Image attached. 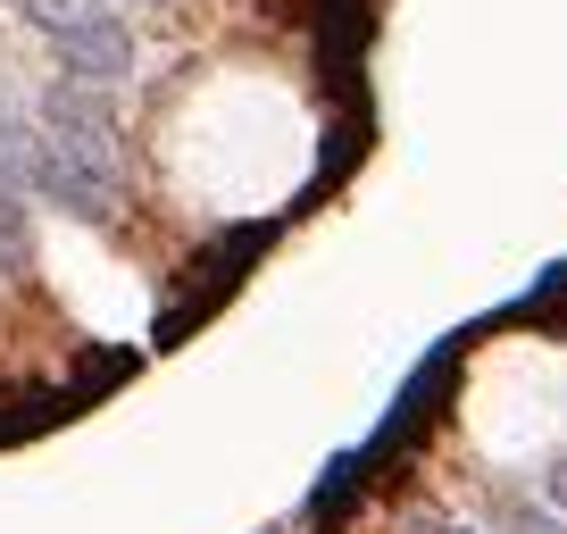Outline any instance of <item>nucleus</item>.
<instances>
[{
    "label": "nucleus",
    "instance_id": "f257e3e1",
    "mask_svg": "<svg viewBox=\"0 0 567 534\" xmlns=\"http://www.w3.org/2000/svg\"><path fill=\"white\" fill-rule=\"evenodd\" d=\"M0 176L18 184L25 201H51V209H68V217H109L117 209V184L84 176V167L42 134V117H18V109L0 117Z\"/></svg>",
    "mask_w": 567,
    "mask_h": 534
},
{
    "label": "nucleus",
    "instance_id": "39448f33",
    "mask_svg": "<svg viewBox=\"0 0 567 534\" xmlns=\"http://www.w3.org/2000/svg\"><path fill=\"white\" fill-rule=\"evenodd\" d=\"M18 9H25V25H42V34L59 42V34H75V25H92L109 0H18Z\"/></svg>",
    "mask_w": 567,
    "mask_h": 534
},
{
    "label": "nucleus",
    "instance_id": "6e6552de",
    "mask_svg": "<svg viewBox=\"0 0 567 534\" xmlns=\"http://www.w3.org/2000/svg\"><path fill=\"white\" fill-rule=\"evenodd\" d=\"M434 534H484V526H434Z\"/></svg>",
    "mask_w": 567,
    "mask_h": 534
},
{
    "label": "nucleus",
    "instance_id": "7ed1b4c3",
    "mask_svg": "<svg viewBox=\"0 0 567 534\" xmlns=\"http://www.w3.org/2000/svg\"><path fill=\"white\" fill-rule=\"evenodd\" d=\"M51 51H59V68H68L75 84H101V92H109V84H125V75H134V25H125L117 9H101L92 25L59 34Z\"/></svg>",
    "mask_w": 567,
    "mask_h": 534
},
{
    "label": "nucleus",
    "instance_id": "20e7f679",
    "mask_svg": "<svg viewBox=\"0 0 567 534\" xmlns=\"http://www.w3.org/2000/svg\"><path fill=\"white\" fill-rule=\"evenodd\" d=\"M34 267V217H25V193L0 176V285H18Z\"/></svg>",
    "mask_w": 567,
    "mask_h": 534
},
{
    "label": "nucleus",
    "instance_id": "423d86ee",
    "mask_svg": "<svg viewBox=\"0 0 567 534\" xmlns=\"http://www.w3.org/2000/svg\"><path fill=\"white\" fill-rule=\"evenodd\" d=\"M509 534H567V517L550 510V501H517V510H509Z\"/></svg>",
    "mask_w": 567,
    "mask_h": 534
},
{
    "label": "nucleus",
    "instance_id": "f03ea898",
    "mask_svg": "<svg viewBox=\"0 0 567 534\" xmlns=\"http://www.w3.org/2000/svg\"><path fill=\"white\" fill-rule=\"evenodd\" d=\"M34 117H42V134H51L59 151H68L84 176H101V184H117V117H109V101H101V84H51L34 101Z\"/></svg>",
    "mask_w": 567,
    "mask_h": 534
},
{
    "label": "nucleus",
    "instance_id": "0eeeda50",
    "mask_svg": "<svg viewBox=\"0 0 567 534\" xmlns=\"http://www.w3.org/2000/svg\"><path fill=\"white\" fill-rule=\"evenodd\" d=\"M543 501L567 517V460H550V468H543Z\"/></svg>",
    "mask_w": 567,
    "mask_h": 534
}]
</instances>
